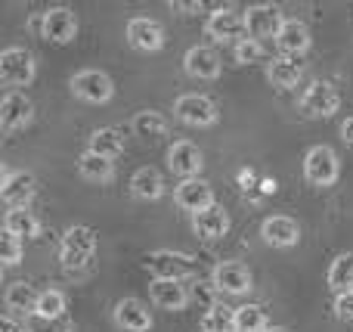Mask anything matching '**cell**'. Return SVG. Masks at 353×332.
Instances as JSON below:
<instances>
[{
    "instance_id": "6da1fadb",
    "label": "cell",
    "mask_w": 353,
    "mask_h": 332,
    "mask_svg": "<svg viewBox=\"0 0 353 332\" xmlns=\"http://www.w3.org/2000/svg\"><path fill=\"white\" fill-rule=\"evenodd\" d=\"M97 242H99L97 230L87 227V224L68 227L59 242V264L65 267V271H81V267H87L93 261V255H97Z\"/></svg>"
},
{
    "instance_id": "7a4b0ae2",
    "label": "cell",
    "mask_w": 353,
    "mask_h": 332,
    "mask_svg": "<svg viewBox=\"0 0 353 332\" xmlns=\"http://www.w3.org/2000/svg\"><path fill=\"white\" fill-rule=\"evenodd\" d=\"M304 177L310 186H316V190H329V186L338 184V177H341V162H338L335 149L332 146H310L304 155Z\"/></svg>"
},
{
    "instance_id": "3957f363",
    "label": "cell",
    "mask_w": 353,
    "mask_h": 332,
    "mask_svg": "<svg viewBox=\"0 0 353 332\" xmlns=\"http://www.w3.org/2000/svg\"><path fill=\"white\" fill-rule=\"evenodd\" d=\"M37 75V62L34 56L25 47H6L0 50V84L19 90V87H28Z\"/></svg>"
},
{
    "instance_id": "277c9868",
    "label": "cell",
    "mask_w": 353,
    "mask_h": 332,
    "mask_svg": "<svg viewBox=\"0 0 353 332\" xmlns=\"http://www.w3.org/2000/svg\"><path fill=\"white\" fill-rule=\"evenodd\" d=\"M72 93L84 103L93 106H105L112 97H115V81L103 72V68H81V72L72 75Z\"/></svg>"
},
{
    "instance_id": "5b68a950",
    "label": "cell",
    "mask_w": 353,
    "mask_h": 332,
    "mask_svg": "<svg viewBox=\"0 0 353 332\" xmlns=\"http://www.w3.org/2000/svg\"><path fill=\"white\" fill-rule=\"evenodd\" d=\"M41 37L50 43H72L78 37V12L72 6H50L37 19Z\"/></svg>"
},
{
    "instance_id": "8992f818",
    "label": "cell",
    "mask_w": 353,
    "mask_h": 332,
    "mask_svg": "<svg viewBox=\"0 0 353 332\" xmlns=\"http://www.w3.org/2000/svg\"><path fill=\"white\" fill-rule=\"evenodd\" d=\"M174 115L189 128H211V124H217L220 112L217 103L205 93H183L174 99Z\"/></svg>"
},
{
    "instance_id": "52a82bcc",
    "label": "cell",
    "mask_w": 353,
    "mask_h": 332,
    "mask_svg": "<svg viewBox=\"0 0 353 332\" xmlns=\"http://www.w3.org/2000/svg\"><path fill=\"white\" fill-rule=\"evenodd\" d=\"M301 109L310 118H332L338 109H341V93L332 81H310L301 93Z\"/></svg>"
},
{
    "instance_id": "ba28073f",
    "label": "cell",
    "mask_w": 353,
    "mask_h": 332,
    "mask_svg": "<svg viewBox=\"0 0 353 332\" xmlns=\"http://www.w3.org/2000/svg\"><path fill=\"white\" fill-rule=\"evenodd\" d=\"M192 267H195L192 255L174 252V248H159V252L146 255V271L152 273V280H176V283H183L192 273Z\"/></svg>"
},
{
    "instance_id": "9c48e42d",
    "label": "cell",
    "mask_w": 353,
    "mask_h": 332,
    "mask_svg": "<svg viewBox=\"0 0 353 332\" xmlns=\"http://www.w3.org/2000/svg\"><path fill=\"white\" fill-rule=\"evenodd\" d=\"M208 37H214L217 43H239L248 37V28H245V12L232 10V6H220L208 16L205 22Z\"/></svg>"
},
{
    "instance_id": "30bf717a",
    "label": "cell",
    "mask_w": 353,
    "mask_h": 332,
    "mask_svg": "<svg viewBox=\"0 0 353 332\" xmlns=\"http://www.w3.org/2000/svg\"><path fill=\"white\" fill-rule=\"evenodd\" d=\"M37 193V180L31 171H12L3 168V180H0V199L6 208H28V202Z\"/></svg>"
},
{
    "instance_id": "8fae6325",
    "label": "cell",
    "mask_w": 353,
    "mask_h": 332,
    "mask_svg": "<svg viewBox=\"0 0 353 332\" xmlns=\"http://www.w3.org/2000/svg\"><path fill=\"white\" fill-rule=\"evenodd\" d=\"M282 25H285V16L276 3H254L245 10V28H248V37H254V41H263V37L276 41Z\"/></svg>"
},
{
    "instance_id": "7c38bea8",
    "label": "cell",
    "mask_w": 353,
    "mask_h": 332,
    "mask_svg": "<svg viewBox=\"0 0 353 332\" xmlns=\"http://www.w3.org/2000/svg\"><path fill=\"white\" fill-rule=\"evenodd\" d=\"M214 286H217L223 295H248L254 289V277L242 261H220L214 267Z\"/></svg>"
},
{
    "instance_id": "4fadbf2b",
    "label": "cell",
    "mask_w": 353,
    "mask_h": 332,
    "mask_svg": "<svg viewBox=\"0 0 353 332\" xmlns=\"http://www.w3.org/2000/svg\"><path fill=\"white\" fill-rule=\"evenodd\" d=\"M128 43L140 53H159L165 47V28L149 16H134L128 22Z\"/></svg>"
},
{
    "instance_id": "5bb4252c",
    "label": "cell",
    "mask_w": 353,
    "mask_h": 332,
    "mask_svg": "<svg viewBox=\"0 0 353 332\" xmlns=\"http://www.w3.org/2000/svg\"><path fill=\"white\" fill-rule=\"evenodd\" d=\"M31 118H34V103H31L22 90H10L0 99V128H3L6 134L28 128Z\"/></svg>"
},
{
    "instance_id": "9a60e30c",
    "label": "cell",
    "mask_w": 353,
    "mask_h": 332,
    "mask_svg": "<svg viewBox=\"0 0 353 332\" xmlns=\"http://www.w3.org/2000/svg\"><path fill=\"white\" fill-rule=\"evenodd\" d=\"M168 168H171L176 177L192 180V177H199L201 168H205V155H201V149L195 146V143L176 140L174 146L168 149Z\"/></svg>"
},
{
    "instance_id": "2e32d148",
    "label": "cell",
    "mask_w": 353,
    "mask_h": 332,
    "mask_svg": "<svg viewBox=\"0 0 353 332\" xmlns=\"http://www.w3.org/2000/svg\"><path fill=\"white\" fill-rule=\"evenodd\" d=\"M112 317H115V326L124 332H149L155 326L152 311L140 298H121L115 304V311H112Z\"/></svg>"
},
{
    "instance_id": "e0dca14e",
    "label": "cell",
    "mask_w": 353,
    "mask_h": 332,
    "mask_svg": "<svg viewBox=\"0 0 353 332\" xmlns=\"http://www.w3.org/2000/svg\"><path fill=\"white\" fill-rule=\"evenodd\" d=\"M174 202L180 205L183 211L199 215V211H205V208H211L214 205V190H211V184H208L205 177L180 180V186L174 190Z\"/></svg>"
},
{
    "instance_id": "ac0fdd59",
    "label": "cell",
    "mask_w": 353,
    "mask_h": 332,
    "mask_svg": "<svg viewBox=\"0 0 353 332\" xmlns=\"http://www.w3.org/2000/svg\"><path fill=\"white\" fill-rule=\"evenodd\" d=\"M183 68H186L189 78L214 81V78H220V68H223V62H220L217 50L199 43V47H189L186 50V56H183Z\"/></svg>"
},
{
    "instance_id": "d6986e66",
    "label": "cell",
    "mask_w": 353,
    "mask_h": 332,
    "mask_svg": "<svg viewBox=\"0 0 353 332\" xmlns=\"http://www.w3.org/2000/svg\"><path fill=\"white\" fill-rule=\"evenodd\" d=\"M261 236H263V242L273 246V248H292V246H298L301 242V227H298L294 217L273 215V217H267V221L261 224Z\"/></svg>"
},
{
    "instance_id": "ffe728a7",
    "label": "cell",
    "mask_w": 353,
    "mask_h": 332,
    "mask_svg": "<svg viewBox=\"0 0 353 332\" xmlns=\"http://www.w3.org/2000/svg\"><path fill=\"white\" fill-rule=\"evenodd\" d=\"M192 230L199 240H208V242L223 240V236L230 233V211H226L220 202H214L211 208L192 215Z\"/></svg>"
},
{
    "instance_id": "44dd1931",
    "label": "cell",
    "mask_w": 353,
    "mask_h": 332,
    "mask_svg": "<svg viewBox=\"0 0 353 332\" xmlns=\"http://www.w3.org/2000/svg\"><path fill=\"white\" fill-rule=\"evenodd\" d=\"M310 43H313L310 28H307V22H301V19H285L282 31L276 35V47H279V53L292 56V59L304 56L307 50H310Z\"/></svg>"
},
{
    "instance_id": "7402d4cb",
    "label": "cell",
    "mask_w": 353,
    "mask_h": 332,
    "mask_svg": "<svg viewBox=\"0 0 353 332\" xmlns=\"http://www.w3.org/2000/svg\"><path fill=\"white\" fill-rule=\"evenodd\" d=\"M149 295H152V304L161 311H183L189 304V289L176 280H152L149 286Z\"/></svg>"
},
{
    "instance_id": "603a6c76",
    "label": "cell",
    "mask_w": 353,
    "mask_h": 332,
    "mask_svg": "<svg viewBox=\"0 0 353 332\" xmlns=\"http://www.w3.org/2000/svg\"><path fill=\"white\" fill-rule=\"evenodd\" d=\"M301 78H304V66L298 59H292V56H276V59L267 62V81L273 87H279V90L298 87Z\"/></svg>"
},
{
    "instance_id": "cb8c5ba5",
    "label": "cell",
    "mask_w": 353,
    "mask_h": 332,
    "mask_svg": "<svg viewBox=\"0 0 353 332\" xmlns=\"http://www.w3.org/2000/svg\"><path fill=\"white\" fill-rule=\"evenodd\" d=\"M130 193H134L140 202H159V199L165 196V177H161L152 165L137 168L134 177H130Z\"/></svg>"
},
{
    "instance_id": "d4e9b609",
    "label": "cell",
    "mask_w": 353,
    "mask_h": 332,
    "mask_svg": "<svg viewBox=\"0 0 353 332\" xmlns=\"http://www.w3.org/2000/svg\"><path fill=\"white\" fill-rule=\"evenodd\" d=\"M37 298H41V292H37L31 283H25V280L10 283V286H6V292H3V304H6V311H10V314H25V311H31V314H34Z\"/></svg>"
},
{
    "instance_id": "484cf974",
    "label": "cell",
    "mask_w": 353,
    "mask_h": 332,
    "mask_svg": "<svg viewBox=\"0 0 353 332\" xmlns=\"http://www.w3.org/2000/svg\"><path fill=\"white\" fill-rule=\"evenodd\" d=\"M78 174L84 180H90V184H109V180H115V162H109L87 149L78 159Z\"/></svg>"
},
{
    "instance_id": "4316f807",
    "label": "cell",
    "mask_w": 353,
    "mask_h": 332,
    "mask_svg": "<svg viewBox=\"0 0 353 332\" xmlns=\"http://www.w3.org/2000/svg\"><path fill=\"white\" fill-rule=\"evenodd\" d=\"M87 149L97 153V155H103V159H109V162H115L118 155L124 153V134L118 128H97L90 134Z\"/></svg>"
},
{
    "instance_id": "83f0119b",
    "label": "cell",
    "mask_w": 353,
    "mask_h": 332,
    "mask_svg": "<svg viewBox=\"0 0 353 332\" xmlns=\"http://www.w3.org/2000/svg\"><path fill=\"white\" fill-rule=\"evenodd\" d=\"M3 230L12 233V236H19L22 242L37 240V236H41V221H37L28 208H10L3 215Z\"/></svg>"
},
{
    "instance_id": "f1b7e54d",
    "label": "cell",
    "mask_w": 353,
    "mask_h": 332,
    "mask_svg": "<svg viewBox=\"0 0 353 332\" xmlns=\"http://www.w3.org/2000/svg\"><path fill=\"white\" fill-rule=\"evenodd\" d=\"M329 289L335 295H344V292H353V252H344L332 261L329 267Z\"/></svg>"
},
{
    "instance_id": "f546056e",
    "label": "cell",
    "mask_w": 353,
    "mask_h": 332,
    "mask_svg": "<svg viewBox=\"0 0 353 332\" xmlns=\"http://www.w3.org/2000/svg\"><path fill=\"white\" fill-rule=\"evenodd\" d=\"M134 130L140 137H146V140H161V137H168V118L161 115V112H137L134 118Z\"/></svg>"
},
{
    "instance_id": "4dcf8cb0",
    "label": "cell",
    "mask_w": 353,
    "mask_h": 332,
    "mask_svg": "<svg viewBox=\"0 0 353 332\" xmlns=\"http://www.w3.org/2000/svg\"><path fill=\"white\" fill-rule=\"evenodd\" d=\"M201 332H236V308L217 304V308L205 311L201 314Z\"/></svg>"
},
{
    "instance_id": "1f68e13d",
    "label": "cell",
    "mask_w": 353,
    "mask_h": 332,
    "mask_svg": "<svg viewBox=\"0 0 353 332\" xmlns=\"http://www.w3.org/2000/svg\"><path fill=\"white\" fill-rule=\"evenodd\" d=\"M267 311L261 304H242L236 308V332H267Z\"/></svg>"
},
{
    "instance_id": "d6a6232c",
    "label": "cell",
    "mask_w": 353,
    "mask_h": 332,
    "mask_svg": "<svg viewBox=\"0 0 353 332\" xmlns=\"http://www.w3.org/2000/svg\"><path fill=\"white\" fill-rule=\"evenodd\" d=\"M65 308H68L65 292H59V289H43L41 298H37L34 317H41V320H56V317L65 314Z\"/></svg>"
},
{
    "instance_id": "836d02e7",
    "label": "cell",
    "mask_w": 353,
    "mask_h": 332,
    "mask_svg": "<svg viewBox=\"0 0 353 332\" xmlns=\"http://www.w3.org/2000/svg\"><path fill=\"white\" fill-rule=\"evenodd\" d=\"M189 289V302H195V304H201L205 311H211V308H217V295H220V289L214 286V280H199V283H192V286H186Z\"/></svg>"
},
{
    "instance_id": "e575fe53",
    "label": "cell",
    "mask_w": 353,
    "mask_h": 332,
    "mask_svg": "<svg viewBox=\"0 0 353 332\" xmlns=\"http://www.w3.org/2000/svg\"><path fill=\"white\" fill-rule=\"evenodd\" d=\"M232 53H236V62H242V66H251V62H261L263 56H267V50H263V41L245 37V41H239L236 47H232Z\"/></svg>"
},
{
    "instance_id": "d590c367",
    "label": "cell",
    "mask_w": 353,
    "mask_h": 332,
    "mask_svg": "<svg viewBox=\"0 0 353 332\" xmlns=\"http://www.w3.org/2000/svg\"><path fill=\"white\" fill-rule=\"evenodd\" d=\"M22 255H25L22 240L3 230V236H0V261H3V267H16L22 261Z\"/></svg>"
},
{
    "instance_id": "8d00e7d4",
    "label": "cell",
    "mask_w": 353,
    "mask_h": 332,
    "mask_svg": "<svg viewBox=\"0 0 353 332\" xmlns=\"http://www.w3.org/2000/svg\"><path fill=\"white\" fill-rule=\"evenodd\" d=\"M335 317L344 323H353V292L335 295Z\"/></svg>"
},
{
    "instance_id": "74e56055",
    "label": "cell",
    "mask_w": 353,
    "mask_h": 332,
    "mask_svg": "<svg viewBox=\"0 0 353 332\" xmlns=\"http://www.w3.org/2000/svg\"><path fill=\"white\" fill-rule=\"evenodd\" d=\"M341 140L347 143V146H353V115L341 121Z\"/></svg>"
},
{
    "instance_id": "f35d334b",
    "label": "cell",
    "mask_w": 353,
    "mask_h": 332,
    "mask_svg": "<svg viewBox=\"0 0 353 332\" xmlns=\"http://www.w3.org/2000/svg\"><path fill=\"white\" fill-rule=\"evenodd\" d=\"M0 326H3V332H28L25 326H19V323L12 320V314H3V320H0Z\"/></svg>"
},
{
    "instance_id": "ab89813d",
    "label": "cell",
    "mask_w": 353,
    "mask_h": 332,
    "mask_svg": "<svg viewBox=\"0 0 353 332\" xmlns=\"http://www.w3.org/2000/svg\"><path fill=\"white\" fill-rule=\"evenodd\" d=\"M267 332H285V329H282V326H270Z\"/></svg>"
}]
</instances>
